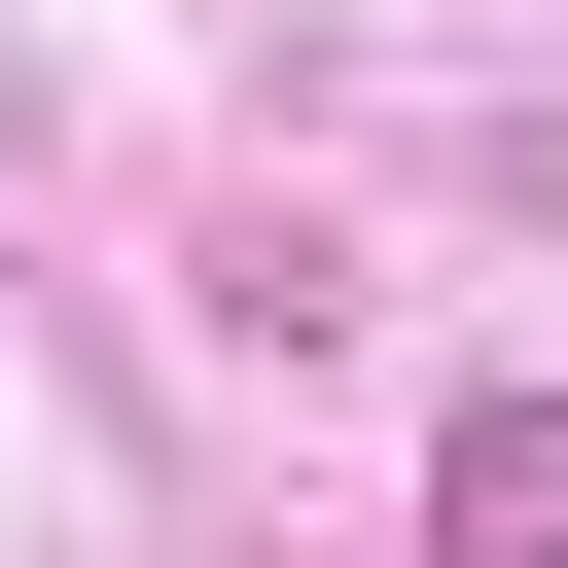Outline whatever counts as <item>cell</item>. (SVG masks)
<instances>
[{"instance_id": "1", "label": "cell", "mask_w": 568, "mask_h": 568, "mask_svg": "<svg viewBox=\"0 0 568 568\" xmlns=\"http://www.w3.org/2000/svg\"><path fill=\"white\" fill-rule=\"evenodd\" d=\"M426 568H568V390H462L426 426Z\"/></svg>"}]
</instances>
